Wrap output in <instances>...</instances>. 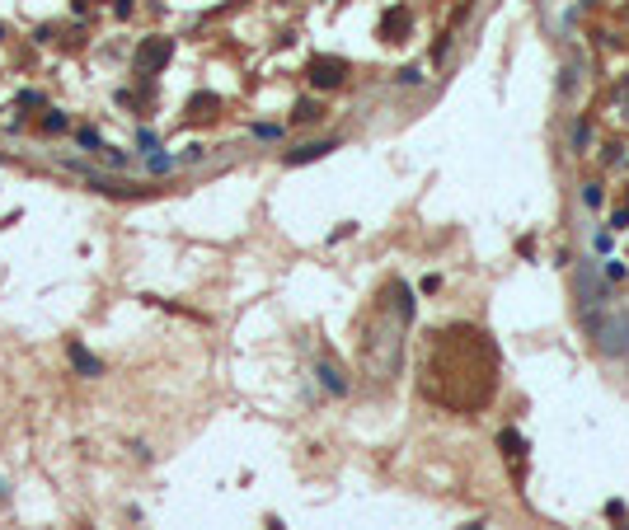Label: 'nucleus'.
Returning a JSON list of instances; mask_svg holds the SVG:
<instances>
[{"mask_svg": "<svg viewBox=\"0 0 629 530\" xmlns=\"http://www.w3.org/2000/svg\"><path fill=\"white\" fill-rule=\"evenodd\" d=\"M587 333L606 357H629V310H582Z\"/></svg>", "mask_w": 629, "mask_h": 530, "instance_id": "obj_1", "label": "nucleus"}, {"mask_svg": "<svg viewBox=\"0 0 629 530\" xmlns=\"http://www.w3.org/2000/svg\"><path fill=\"white\" fill-rule=\"evenodd\" d=\"M170 57H174V38H146V43L132 52V71H137V76H155V71H165Z\"/></svg>", "mask_w": 629, "mask_h": 530, "instance_id": "obj_2", "label": "nucleus"}, {"mask_svg": "<svg viewBox=\"0 0 629 530\" xmlns=\"http://www.w3.org/2000/svg\"><path fill=\"white\" fill-rule=\"evenodd\" d=\"M578 296H582V310H601L611 300V281L597 272V263H582L578 272Z\"/></svg>", "mask_w": 629, "mask_h": 530, "instance_id": "obj_3", "label": "nucleus"}, {"mask_svg": "<svg viewBox=\"0 0 629 530\" xmlns=\"http://www.w3.org/2000/svg\"><path fill=\"white\" fill-rule=\"evenodd\" d=\"M343 76H347L343 57H314V62H310V85H314V90H338Z\"/></svg>", "mask_w": 629, "mask_h": 530, "instance_id": "obj_4", "label": "nucleus"}, {"mask_svg": "<svg viewBox=\"0 0 629 530\" xmlns=\"http://www.w3.org/2000/svg\"><path fill=\"white\" fill-rule=\"evenodd\" d=\"M329 151H338V141H305L296 151H286V165L296 169V165H310V160H324Z\"/></svg>", "mask_w": 629, "mask_h": 530, "instance_id": "obj_5", "label": "nucleus"}, {"mask_svg": "<svg viewBox=\"0 0 629 530\" xmlns=\"http://www.w3.org/2000/svg\"><path fill=\"white\" fill-rule=\"evenodd\" d=\"M404 33H409V10H404V5H394L390 15L380 19V38H385V43H399Z\"/></svg>", "mask_w": 629, "mask_h": 530, "instance_id": "obj_6", "label": "nucleus"}, {"mask_svg": "<svg viewBox=\"0 0 629 530\" xmlns=\"http://www.w3.org/2000/svg\"><path fill=\"white\" fill-rule=\"evenodd\" d=\"M314 375H319V385H324L329 394H347V380H343V371H338L333 361H319V366H314Z\"/></svg>", "mask_w": 629, "mask_h": 530, "instance_id": "obj_7", "label": "nucleus"}, {"mask_svg": "<svg viewBox=\"0 0 629 530\" xmlns=\"http://www.w3.org/2000/svg\"><path fill=\"white\" fill-rule=\"evenodd\" d=\"M71 366H76L80 375H104V361H99V357H90V352H85L80 343H71Z\"/></svg>", "mask_w": 629, "mask_h": 530, "instance_id": "obj_8", "label": "nucleus"}, {"mask_svg": "<svg viewBox=\"0 0 629 530\" xmlns=\"http://www.w3.org/2000/svg\"><path fill=\"white\" fill-rule=\"evenodd\" d=\"M498 451L507 455V460H526V441H521V432H498Z\"/></svg>", "mask_w": 629, "mask_h": 530, "instance_id": "obj_9", "label": "nucleus"}, {"mask_svg": "<svg viewBox=\"0 0 629 530\" xmlns=\"http://www.w3.org/2000/svg\"><path fill=\"white\" fill-rule=\"evenodd\" d=\"M212 109H216V94H198L188 104V118H212Z\"/></svg>", "mask_w": 629, "mask_h": 530, "instance_id": "obj_10", "label": "nucleus"}, {"mask_svg": "<svg viewBox=\"0 0 629 530\" xmlns=\"http://www.w3.org/2000/svg\"><path fill=\"white\" fill-rule=\"evenodd\" d=\"M146 165H151V174H174V165H179V160L165 155V151H151V160H146Z\"/></svg>", "mask_w": 629, "mask_h": 530, "instance_id": "obj_11", "label": "nucleus"}, {"mask_svg": "<svg viewBox=\"0 0 629 530\" xmlns=\"http://www.w3.org/2000/svg\"><path fill=\"white\" fill-rule=\"evenodd\" d=\"M319 113H324V109H319V104H310V99H300V104H296V113H291V118H296V123H314V118H319Z\"/></svg>", "mask_w": 629, "mask_h": 530, "instance_id": "obj_12", "label": "nucleus"}, {"mask_svg": "<svg viewBox=\"0 0 629 530\" xmlns=\"http://www.w3.org/2000/svg\"><path fill=\"white\" fill-rule=\"evenodd\" d=\"M80 146H85V151H109V146H104V137H99L95 127H80Z\"/></svg>", "mask_w": 629, "mask_h": 530, "instance_id": "obj_13", "label": "nucleus"}, {"mask_svg": "<svg viewBox=\"0 0 629 530\" xmlns=\"http://www.w3.org/2000/svg\"><path fill=\"white\" fill-rule=\"evenodd\" d=\"M254 137H258V141H282V127H277V123H258V127H254Z\"/></svg>", "mask_w": 629, "mask_h": 530, "instance_id": "obj_14", "label": "nucleus"}, {"mask_svg": "<svg viewBox=\"0 0 629 530\" xmlns=\"http://www.w3.org/2000/svg\"><path fill=\"white\" fill-rule=\"evenodd\" d=\"M582 207H592V211L601 207V183H582Z\"/></svg>", "mask_w": 629, "mask_h": 530, "instance_id": "obj_15", "label": "nucleus"}, {"mask_svg": "<svg viewBox=\"0 0 629 530\" xmlns=\"http://www.w3.org/2000/svg\"><path fill=\"white\" fill-rule=\"evenodd\" d=\"M587 141H592V127H587V123H578V127H573V151H582Z\"/></svg>", "mask_w": 629, "mask_h": 530, "instance_id": "obj_16", "label": "nucleus"}, {"mask_svg": "<svg viewBox=\"0 0 629 530\" xmlns=\"http://www.w3.org/2000/svg\"><path fill=\"white\" fill-rule=\"evenodd\" d=\"M625 277H629L625 263H606V281H611V286H615V281H625Z\"/></svg>", "mask_w": 629, "mask_h": 530, "instance_id": "obj_17", "label": "nucleus"}, {"mask_svg": "<svg viewBox=\"0 0 629 530\" xmlns=\"http://www.w3.org/2000/svg\"><path fill=\"white\" fill-rule=\"evenodd\" d=\"M43 127H48V132H66V113H48Z\"/></svg>", "mask_w": 629, "mask_h": 530, "instance_id": "obj_18", "label": "nucleus"}, {"mask_svg": "<svg viewBox=\"0 0 629 530\" xmlns=\"http://www.w3.org/2000/svg\"><path fill=\"white\" fill-rule=\"evenodd\" d=\"M625 225H629V207H620V211L611 216V230H625Z\"/></svg>", "mask_w": 629, "mask_h": 530, "instance_id": "obj_19", "label": "nucleus"}, {"mask_svg": "<svg viewBox=\"0 0 629 530\" xmlns=\"http://www.w3.org/2000/svg\"><path fill=\"white\" fill-rule=\"evenodd\" d=\"M399 80H404V85H418V80H423V71H418V66H409V71H399Z\"/></svg>", "mask_w": 629, "mask_h": 530, "instance_id": "obj_20", "label": "nucleus"}, {"mask_svg": "<svg viewBox=\"0 0 629 530\" xmlns=\"http://www.w3.org/2000/svg\"><path fill=\"white\" fill-rule=\"evenodd\" d=\"M109 165H113V169H127V155H123V151H113V146H109Z\"/></svg>", "mask_w": 629, "mask_h": 530, "instance_id": "obj_21", "label": "nucleus"}, {"mask_svg": "<svg viewBox=\"0 0 629 530\" xmlns=\"http://www.w3.org/2000/svg\"><path fill=\"white\" fill-rule=\"evenodd\" d=\"M460 530H484V521H470V526H460Z\"/></svg>", "mask_w": 629, "mask_h": 530, "instance_id": "obj_22", "label": "nucleus"}, {"mask_svg": "<svg viewBox=\"0 0 629 530\" xmlns=\"http://www.w3.org/2000/svg\"><path fill=\"white\" fill-rule=\"evenodd\" d=\"M0 502H5V484H0Z\"/></svg>", "mask_w": 629, "mask_h": 530, "instance_id": "obj_23", "label": "nucleus"}, {"mask_svg": "<svg viewBox=\"0 0 629 530\" xmlns=\"http://www.w3.org/2000/svg\"><path fill=\"white\" fill-rule=\"evenodd\" d=\"M615 530H629V526H615Z\"/></svg>", "mask_w": 629, "mask_h": 530, "instance_id": "obj_24", "label": "nucleus"}]
</instances>
